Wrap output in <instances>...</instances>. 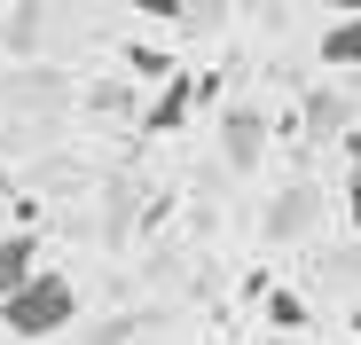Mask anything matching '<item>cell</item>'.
<instances>
[{
  "mask_svg": "<svg viewBox=\"0 0 361 345\" xmlns=\"http://www.w3.org/2000/svg\"><path fill=\"white\" fill-rule=\"evenodd\" d=\"M71 322H79V282H71L63 267H39L24 291H8V299H0V330H8V337H24V345L63 337Z\"/></svg>",
  "mask_w": 361,
  "mask_h": 345,
  "instance_id": "obj_1",
  "label": "cell"
},
{
  "mask_svg": "<svg viewBox=\"0 0 361 345\" xmlns=\"http://www.w3.org/2000/svg\"><path fill=\"white\" fill-rule=\"evenodd\" d=\"M259 149H267V118L244 110V102H228V118H220V157H228V165H259Z\"/></svg>",
  "mask_w": 361,
  "mask_h": 345,
  "instance_id": "obj_2",
  "label": "cell"
},
{
  "mask_svg": "<svg viewBox=\"0 0 361 345\" xmlns=\"http://www.w3.org/2000/svg\"><path fill=\"white\" fill-rule=\"evenodd\" d=\"M32 275H39V236H32V227L0 236V299H8V291H24Z\"/></svg>",
  "mask_w": 361,
  "mask_h": 345,
  "instance_id": "obj_3",
  "label": "cell"
},
{
  "mask_svg": "<svg viewBox=\"0 0 361 345\" xmlns=\"http://www.w3.org/2000/svg\"><path fill=\"white\" fill-rule=\"evenodd\" d=\"M189 102H197V87H189V79H165V87H157V102L142 110V134H173V126H189Z\"/></svg>",
  "mask_w": 361,
  "mask_h": 345,
  "instance_id": "obj_4",
  "label": "cell"
},
{
  "mask_svg": "<svg viewBox=\"0 0 361 345\" xmlns=\"http://www.w3.org/2000/svg\"><path fill=\"white\" fill-rule=\"evenodd\" d=\"M322 63L330 71H361V16H338L322 32Z\"/></svg>",
  "mask_w": 361,
  "mask_h": 345,
  "instance_id": "obj_5",
  "label": "cell"
},
{
  "mask_svg": "<svg viewBox=\"0 0 361 345\" xmlns=\"http://www.w3.org/2000/svg\"><path fill=\"white\" fill-rule=\"evenodd\" d=\"M298 220H314V204H307V189H283L267 212V236H298Z\"/></svg>",
  "mask_w": 361,
  "mask_h": 345,
  "instance_id": "obj_6",
  "label": "cell"
},
{
  "mask_svg": "<svg viewBox=\"0 0 361 345\" xmlns=\"http://www.w3.org/2000/svg\"><path fill=\"white\" fill-rule=\"evenodd\" d=\"M307 126H314V134H338V126H345V102H338V94H314V102H307Z\"/></svg>",
  "mask_w": 361,
  "mask_h": 345,
  "instance_id": "obj_7",
  "label": "cell"
},
{
  "mask_svg": "<svg viewBox=\"0 0 361 345\" xmlns=\"http://www.w3.org/2000/svg\"><path fill=\"white\" fill-rule=\"evenodd\" d=\"M267 314H275V330H307V306H298L290 291H275V299H267Z\"/></svg>",
  "mask_w": 361,
  "mask_h": 345,
  "instance_id": "obj_8",
  "label": "cell"
},
{
  "mask_svg": "<svg viewBox=\"0 0 361 345\" xmlns=\"http://www.w3.org/2000/svg\"><path fill=\"white\" fill-rule=\"evenodd\" d=\"M345 220L361 227V149H353V172H345Z\"/></svg>",
  "mask_w": 361,
  "mask_h": 345,
  "instance_id": "obj_9",
  "label": "cell"
},
{
  "mask_svg": "<svg viewBox=\"0 0 361 345\" xmlns=\"http://www.w3.org/2000/svg\"><path fill=\"white\" fill-rule=\"evenodd\" d=\"M134 8H142V16H189L180 0H134Z\"/></svg>",
  "mask_w": 361,
  "mask_h": 345,
  "instance_id": "obj_10",
  "label": "cell"
}]
</instances>
